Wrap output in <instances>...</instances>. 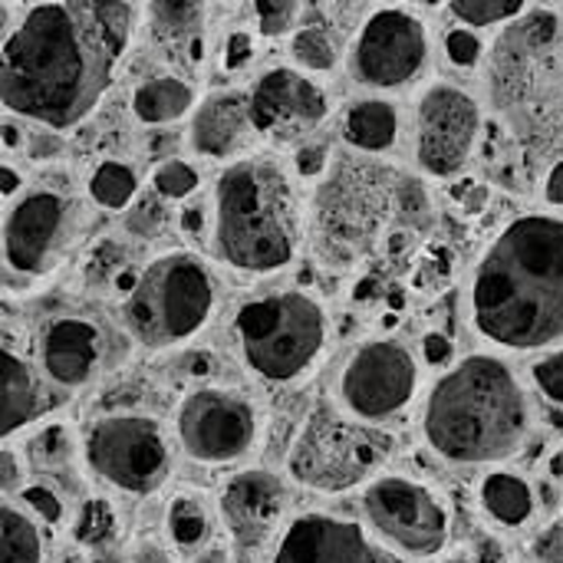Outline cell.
<instances>
[{
    "instance_id": "7c38bea8",
    "label": "cell",
    "mask_w": 563,
    "mask_h": 563,
    "mask_svg": "<svg viewBox=\"0 0 563 563\" xmlns=\"http://www.w3.org/2000/svg\"><path fill=\"white\" fill-rule=\"evenodd\" d=\"M426 59H429L426 23L402 7H383L363 23L356 36L350 49V73L363 86L393 89L416 79Z\"/></svg>"
},
{
    "instance_id": "f35d334b",
    "label": "cell",
    "mask_w": 563,
    "mask_h": 563,
    "mask_svg": "<svg viewBox=\"0 0 563 563\" xmlns=\"http://www.w3.org/2000/svg\"><path fill=\"white\" fill-rule=\"evenodd\" d=\"M544 198L551 205H561L563 208V158L548 172V181H544Z\"/></svg>"
},
{
    "instance_id": "8fae6325",
    "label": "cell",
    "mask_w": 563,
    "mask_h": 563,
    "mask_svg": "<svg viewBox=\"0 0 563 563\" xmlns=\"http://www.w3.org/2000/svg\"><path fill=\"white\" fill-rule=\"evenodd\" d=\"M178 442L188 459L228 465L257 445V412L231 389H195L178 406Z\"/></svg>"
},
{
    "instance_id": "8992f818",
    "label": "cell",
    "mask_w": 563,
    "mask_h": 563,
    "mask_svg": "<svg viewBox=\"0 0 563 563\" xmlns=\"http://www.w3.org/2000/svg\"><path fill=\"white\" fill-rule=\"evenodd\" d=\"M214 310V277L208 264L188 251H172L152 261L132 294L122 317L129 333L145 350H172L191 340Z\"/></svg>"
},
{
    "instance_id": "6da1fadb",
    "label": "cell",
    "mask_w": 563,
    "mask_h": 563,
    "mask_svg": "<svg viewBox=\"0 0 563 563\" xmlns=\"http://www.w3.org/2000/svg\"><path fill=\"white\" fill-rule=\"evenodd\" d=\"M135 30V3H36L3 43L0 96L13 115L49 129L82 122L115 79Z\"/></svg>"
},
{
    "instance_id": "5b68a950",
    "label": "cell",
    "mask_w": 563,
    "mask_h": 563,
    "mask_svg": "<svg viewBox=\"0 0 563 563\" xmlns=\"http://www.w3.org/2000/svg\"><path fill=\"white\" fill-rule=\"evenodd\" d=\"M241 363L264 383L300 379L327 343L323 307L300 290H277L247 300L234 317Z\"/></svg>"
},
{
    "instance_id": "5bb4252c",
    "label": "cell",
    "mask_w": 563,
    "mask_h": 563,
    "mask_svg": "<svg viewBox=\"0 0 563 563\" xmlns=\"http://www.w3.org/2000/svg\"><path fill=\"white\" fill-rule=\"evenodd\" d=\"M271 563H409L399 558L396 551H389L369 528L336 518V515H323V511H310L294 518L277 548Z\"/></svg>"
},
{
    "instance_id": "ffe728a7",
    "label": "cell",
    "mask_w": 563,
    "mask_h": 563,
    "mask_svg": "<svg viewBox=\"0 0 563 563\" xmlns=\"http://www.w3.org/2000/svg\"><path fill=\"white\" fill-rule=\"evenodd\" d=\"M43 409V389L33 376L30 363L10 350L0 356V429L10 439L23 426H30Z\"/></svg>"
},
{
    "instance_id": "d6986e66",
    "label": "cell",
    "mask_w": 563,
    "mask_h": 563,
    "mask_svg": "<svg viewBox=\"0 0 563 563\" xmlns=\"http://www.w3.org/2000/svg\"><path fill=\"white\" fill-rule=\"evenodd\" d=\"M247 125H251V96L238 89L214 92L198 106L191 119V145L201 155L224 158L241 145Z\"/></svg>"
},
{
    "instance_id": "3957f363",
    "label": "cell",
    "mask_w": 563,
    "mask_h": 563,
    "mask_svg": "<svg viewBox=\"0 0 563 563\" xmlns=\"http://www.w3.org/2000/svg\"><path fill=\"white\" fill-rule=\"evenodd\" d=\"M531 429L528 396L498 356H468L429 393L422 432L455 465H495L521 452Z\"/></svg>"
},
{
    "instance_id": "83f0119b",
    "label": "cell",
    "mask_w": 563,
    "mask_h": 563,
    "mask_svg": "<svg viewBox=\"0 0 563 563\" xmlns=\"http://www.w3.org/2000/svg\"><path fill=\"white\" fill-rule=\"evenodd\" d=\"M449 10L465 23V26H492L518 16L525 10L521 0H452Z\"/></svg>"
},
{
    "instance_id": "7a4b0ae2",
    "label": "cell",
    "mask_w": 563,
    "mask_h": 563,
    "mask_svg": "<svg viewBox=\"0 0 563 563\" xmlns=\"http://www.w3.org/2000/svg\"><path fill=\"white\" fill-rule=\"evenodd\" d=\"M472 323L501 350L563 343V218L525 214L492 241L472 274Z\"/></svg>"
},
{
    "instance_id": "bcb514c9",
    "label": "cell",
    "mask_w": 563,
    "mask_h": 563,
    "mask_svg": "<svg viewBox=\"0 0 563 563\" xmlns=\"http://www.w3.org/2000/svg\"><path fill=\"white\" fill-rule=\"evenodd\" d=\"M13 188H16V175H13L10 168H3V195L10 198V195H13Z\"/></svg>"
},
{
    "instance_id": "d4e9b609",
    "label": "cell",
    "mask_w": 563,
    "mask_h": 563,
    "mask_svg": "<svg viewBox=\"0 0 563 563\" xmlns=\"http://www.w3.org/2000/svg\"><path fill=\"white\" fill-rule=\"evenodd\" d=\"M168 538L181 551H198L211 538V515L195 495H178L168 508Z\"/></svg>"
},
{
    "instance_id": "f1b7e54d",
    "label": "cell",
    "mask_w": 563,
    "mask_h": 563,
    "mask_svg": "<svg viewBox=\"0 0 563 563\" xmlns=\"http://www.w3.org/2000/svg\"><path fill=\"white\" fill-rule=\"evenodd\" d=\"M294 56L300 66L307 69H317V73H327L333 69L336 63V46H333V36L327 30H300L294 36Z\"/></svg>"
},
{
    "instance_id": "2e32d148",
    "label": "cell",
    "mask_w": 563,
    "mask_h": 563,
    "mask_svg": "<svg viewBox=\"0 0 563 563\" xmlns=\"http://www.w3.org/2000/svg\"><path fill=\"white\" fill-rule=\"evenodd\" d=\"M330 106L323 89L300 69L277 66L251 89V125L277 142H294L327 119Z\"/></svg>"
},
{
    "instance_id": "52a82bcc",
    "label": "cell",
    "mask_w": 563,
    "mask_h": 563,
    "mask_svg": "<svg viewBox=\"0 0 563 563\" xmlns=\"http://www.w3.org/2000/svg\"><path fill=\"white\" fill-rule=\"evenodd\" d=\"M389 439L360 419H346L327 406L313 409L287 459L290 478L317 492H346L379 468Z\"/></svg>"
},
{
    "instance_id": "4dcf8cb0",
    "label": "cell",
    "mask_w": 563,
    "mask_h": 563,
    "mask_svg": "<svg viewBox=\"0 0 563 563\" xmlns=\"http://www.w3.org/2000/svg\"><path fill=\"white\" fill-rule=\"evenodd\" d=\"M152 185H155V191H158L162 198H175V201H181V198H188V195L198 188V172H195L188 162L172 158V162H165V165H158V168H155Z\"/></svg>"
},
{
    "instance_id": "ee69618b",
    "label": "cell",
    "mask_w": 563,
    "mask_h": 563,
    "mask_svg": "<svg viewBox=\"0 0 563 563\" xmlns=\"http://www.w3.org/2000/svg\"><path fill=\"white\" fill-rule=\"evenodd\" d=\"M195 563H228V551H224V548H205V551L195 558Z\"/></svg>"
},
{
    "instance_id": "7bdbcfd3",
    "label": "cell",
    "mask_w": 563,
    "mask_h": 563,
    "mask_svg": "<svg viewBox=\"0 0 563 563\" xmlns=\"http://www.w3.org/2000/svg\"><path fill=\"white\" fill-rule=\"evenodd\" d=\"M320 155H323V148H303V152H300V172H303V175H317Z\"/></svg>"
},
{
    "instance_id": "277c9868",
    "label": "cell",
    "mask_w": 563,
    "mask_h": 563,
    "mask_svg": "<svg viewBox=\"0 0 563 563\" xmlns=\"http://www.w3.org/2000/svg\"><path fill=\"white\" fill-rule=\"evenodd\" d=\"M300 201L290 175L271 155L238 158L214 185L211 254L247 274L287 267L300 247Z\"/></svg>"
},
{
    "instance_id": "f907efd6",
    "label": "cell",
    "mask_w": 563,
    "mask_h": 563,
    "mask_svg": "<svg viewBox=\"0 0 563 563\" xmlns=\"http://www.w3.org/2000/svg\"><path fill=\"white\" fill-rule=\"evenodd\" d=\"M442 563H475V561H468V558H449V561H442Z\"/></svg>"
},
{
    "instance_id": "cb8c5ba5",
    "label": "cell",
    "mask_w": 563,
    "mask_h": 563,
    "mask_svg": "<svg viewBox=\"0 0 563 563\" xmlns=\"http://www.w3.org/2000/svg\"><path fill=\"white\" fill-rule=\"evenodd\" d=\"M0 563H43L36 525L13 505H3L0 511Z\"/></svg>"
},
{
    "instance_id": "b9f144b4",
    "label": "cell",
    "mask_w": 563,
    "mask_h": 563,
    "mask_svg": "<svg viewBox=\"0 0 563 563\" xmlns=\"http://www.w3.org/2000/svg\"><path fill=\"white\" fill-rule=\"evenodd\" d=\"M201 221H205V211H201V208H188V211H185V218H181V228H185L191 238H198Z\"/></svg>"
},
{
    "instance_id": "ba28073f",
    "label": "cell",
    "mask_w": 563,
    "mask_h": 563,
    "mask_svg": "<svg viewBox=\"0 0 563 563\" xmlns=\"http://www.w3.org/2000/svg\"><path fill=\"white\" fill-rule=\"evenodd\" d=\"M366 528L409 563L432 561L449 544V508L442 498L406 475H379L363 492Z\"/></svg>"
},
{
    "instance_id": "4316f807",
    "label": "cell",
    "mask_w": 563,
    "mask_h": 563,
    "mask_svg": "<svg viewBox=\"0 0 563 563\" xmlns=\"http://www.w3.org/2000/svg\"><path fill=\"white\" fill-rule=\"evenodd\" d=\"M148 16H155V30H158L162 40H168V43H185V40L201 43L198 40V23L205 16L201 3H188V0H181V3H152Z\"/></svg>"
},
{
    "instance_id": "74e56055",
    "label": "cell",
    "mask_w": 563,
    "mask_h": 563,
    "mask_svg": "<svg viewBox=\"0 0 563 563\" xmlns=\"http://www.w3.org/2000/svg\"><path fill=\"white\" fill-rule=\"evenodd\" d=\"M251 56V36L247 33H234L228 40V66H241Z\"/></svg>"
},
{
    "instance_id": "ab89813d",
    "label": "cell",
    "mask_w": 563,
    "mask_h": 563,
    "mask_svg": "<svg viewBox=\"0 0 563 563\" xmlns=\"http://www.w3.org/2000/svg\"><path fill=\"white\" fill-rule=\"evenodd\" d=\"M449 353H452V346H449L445 336H439V333L426 336V360H429V363H445Z\"/></svg>"
},
{
    "instance_id": "9a60e30c",
    "label": "cell",
    "mask_w": 563,
    "mask_h": 563,
    "mask_svg": "<svg viewBox=\"0 0 563 563\" xmlns=\"http://www.w3.org/2000/svg\"><path fill=\"white\" fill-rule=\"evenodd\" d=\"M69 238V201L56 191L26 195L3 228V257L16 274L43 277L56 267Z\"/></svg>"
},
{
    "instance_id": "484cf974",
    "label": "cell",
    "mask_w": 563,
    "mask_h": 563,
    "mask_svg": "<svg viewBox=\"0 0 563 563\" xmlns=\"http://www.w3.org/2000/svg\"><path fill=\"white\" fill-rule=\"evenodd\" d=\"M135 191H139V178H135V172H132L129 165H122V162H102V165L92 172V178H89V195H92V201L102 205V208H109V211L125 208V205L135 198Z\"/></svg>"
},
{
    "instance_id": "c3c4849f",
    "label": "cell",
    "mask_w": 563,
    "mask_h": 563,
    "mask_svg": "<svg viewBox=\"0 0 563 563\" xmlns=\"http://www.w3.org/2000/svg\"><path fill=\"white\" fill-rule=\"evenodd\" d=\"M551 472H554V475H563V455H558V459L551 462Z\"/></svg>"
},
{
    "instance_id": "d6a6232c",
    "label": "cell",
    "mask_w": 563,
    "mask_h": 563,
    "mask_svg": "<svg viewBox=\"0 0 563 563\" xmlns=\"http://www.w3.org/2000/svg\"><path fill=\"white\" fill-rule=\"evenodd\" d=\"M254 10H257V26H261V33H264V36H277V33L290 30V23H294L300 3H294V0H261Z\"/></svg>"
},
{
    "instance_id": "8d00e7d4",
    "label": "cell",
    "mask_w": 563,
    "mask_h": 563,
    "mask_svg": "<svg viewBox=\"0 0 563 563\" xmlns=\"http://www.w3.org/2000/svg\"><path fill=\"white\" fill-rule=\"evenodd\" d=\"M531 554L538 563H563V525H551L548 531H541L534 538Z\"/></svg>"
},
{
    "instance_id": "603a6c76",
    "label": "cell",
    "mask_w": 563,
    "mask_h": 563,
    "mask_svg": "<svg viewBox=\"0 0 563 563\" xmlns=\"http://www.w3.org/2000/svg\"><path fill=\"white\" fill-rule=\"evenodd\" d=\"M191 102H195V92L188 82H181L175 76H158V79H148L135 89L132 112L145 125H162V122L181 119L191 109Z\"/></svg>"
},
{
    "instance_id": "9c48e42d",
    "label": "cell",
    "mask_w": 563,
    "mask_h": 563,
    "mask_svg": "<svg viewBox=\"0 0 563 563\" xmlns=\"http://www.w3.org/2000/svg\"><path fill=\"white\" fill-rule=\"evenodd\" d=\"M86 462L106 485L129 495H155L172 472L165 432L148 416H106L92 422Z\"/></svg>"
},
{
    "instance_id": "d590c367",
    "label": "cell",
    "mask_w": 563,
    "mask_h": 563,
    "mask_svg": "<svg viewBox=\"0 0 563 563\" xmlns=\"http://www.w3.org/2000/svg\"><path fill=\"white\" fill-rule=\"evenodd\" d=\"M445 53L455 66H475L482 56V43L475 33H468V26H455L445 33Z\"/></svg>"
},
{
    "instance_id": "f546056e",
    "label": "cell",
    "mask_w": 563,
    "mask_h": 563,
    "mask_svg": "<svg viewBox=\"0 0 563 563\" xmlns=\"http://www.w3.org/2000/svg\"><path fill=\"white\" fill-rule=\"evenodd\" d=\"M115 531V515L106 501H89L76 521V541L89 548H102Z\"/></svg>"
},
{
    "instance_id": "e0dca14e",
    "label": "cell",
    "mask_w": 563,
    "mask_h": 563,
    "mask_svg": "<svg viewBox=\"0 0 563 563\" xmlns=\"http://www.w3.org/2000/svg\"><path fill=\"white\" fill-rule=\"evenodd\" d=\"M218 511L231 541L241 551H257L277 534L284 521V511H287L284 485L271 472L234 475L221 492Z\"/></svg>"
},
{
    "instance_id": "60d3db41",
    "label": "cell",
    "mask_w": 563,
    "mask_h": 563,
    "mask_svg": "<svg viewBox=\"0 0 563 563\" xmlns=\"http://www.w3.org/2000/svg\"><path fill=\"white\" fill-rule=\"evenodd\" d=\"M13 488H20V482H16V459H13V452H3V495H10Z\"/></svg>"
},
{
    "instance_id": "30bf717a",
    "label": "cell",
    "mask_w": 563,
    "mask_h": 563,
    "mask_svg": "<svg viewBox=\"0 0 563 563\" xmlns=\"http://www.w3.org/2000/svg\"><path fill=\"white\" fill-rule=\"evenodd\" d=\"M419 386V366L399 340L363 343L340 373V402L360 422H383L399 416Z\"/></svg>"
},
{
    "instance_id": "f6af8a7d",
    "label": "cell",
    "mask_w": 563,
    "mask_h": 563,
    "mask_svg": "<svg viewBox=\"0 0 563 563\" xmlns=\"http://www.w3.org/2000/svg\"><path fill=\"white\" fill-rule=\"evenodd\" d=\"M132 563H172V561H168V558H165L162 551H139V554H135V561H132Z\"/></svg>"
},
{
    "instance_id": "e575fe53",
    "label": "cell",
    "mask_w": 563,
    "mask_h": 563,
    "mask_svg": "<svg viewBox=\"0 0 563 563\" xmlns=\"http://www.w3.org/2000/svg\"><path fill=\"white\" fill-rule=\"evenodd\" d=\"M23 505H26L40 521H46V525H63V518H66V508H63L59 495L49 492V488H43V485L23 488Z\"/></svg>"
},
{
    "instance_id": "ac0fdd59",
    "label": "cell",
    "mask_w": 563,
    "mask_h": 563,
    "mask_svg": "<svg viewBox=\"0 0 563 563\" xmlns=\"http://www.w3.org/2000/svg\"><path fill=\"white\" fill-rule=\"evenodd\" d=\"M102 360L99 327L82 317H59L43 327L40 336V366L43 373L66 389H76L92 379Z\"/></svg>"
},
{
    "instance_id": "681fc988",
    "label": "cell",
    "mask_w": 563,
    "mask_h": 563,
    "mask_svg": "<svg viewBox=\"0 0 563 563\" xmlns=\"http://www.w3.org/2000/svg\"><path fill=\"white\" fill-rule=\"evenodd\" d=\"M13 142H16V135H13V125H7V148H10Z\"/></svg>"
},
{
    "instance_id": "4fadbf2b",
    "label": "cell",
    "mask_w": 563,
    "mask_h": 563,
    "mask_svg": "<svg viewBox=\"0 0 563 563\" xmlns=\"http://www.w3.org/2000/svg\"><path fill=\"white\" fill-rule=\"evenodd\" d=\"M482 112L468 92L435 82L422 92L416 109V155L422 172L435 178L455 175L475 152Z\"/></svg>"
},
{
    "instance_id": "7dc6e473",
    "label": "cell",
    "mask_w": 563,
    "mask_h": 563,
    "mask_svg": "<svg viewBox=\"0 0 563 563\" xmlns=\"http://www.w3.org/2000/svg\"><path fill=\"white\" fill-rule=\"evenodd\" d=\"M92 563H122V558H115V554H109V551H99Z\"/></svg>"
},
{
    "instance_id": "44dd1931",
    "label": "cell",
    "mask_w": 563,
    "mask_h": 563,
    "mask_svg": "<svg viewBox=\"0 0 563 563\" xmlns=\"http://www.w3.org/2000/svg\"><path fill=\"white\" fill-rule=\"evenodd\" d=\"M482 508L501 528H525L534 518V492L521 475L492 472L482 482Z\"/></svg>"
},
{
    "instance_id": "7402d4cb",
    "label": "cell",
    "mask_w": 563,
    "mask_h": 563,
    "mask_svg": "<svg viewBox=\"0 0 563 563\" xmlns=\"http://www.w3.org/2000/svg\"><path fill=\"white\" fill-rule=\"evenodd\" d=\"M399 115L383 99H360L343 115V135L360 152H386L396 142Z\"/></svg>"
},
{
    "instance_id": "836d02e7",
    "label": "cell",
    "mask_w": 563,
    "mask_h": 563,
    "mask_svg": "<svg viewBox=\"0 0 563 563\" xmlns=\"http://www.w3.org/2000/svg\"><path fill=\"white\" fill-rule=\"evenodd\" d=\"M531 376H534L538 389H541L554 406H561L563 409V350L544 356V360H538V363L531 366Z\"/></svg>"
},
{
    "instance_id": "1f68e13d",
    "label": "cell",
    "mask_w": 563,
    "mask_h": 563,
    "mask_svg": "<svg viewBox=\"0 0 563 563\" xmlns=\"http://www.w3.org/2000/svg\"><path fill=\"white\" fill-rule=\"evenodd\" d=\"M69 435H66V429L63 426H49V429H43L40 435H33V442H30V459H33V465H59V462H66L69 459Z\"/></svg>"
}]
</instances>
